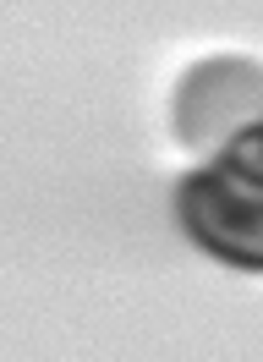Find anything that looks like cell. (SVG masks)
I'll use <instances>...</instances> for the list:
<instances>
[{
	"instance_id": "obj_2",
	"label": "cell",
	"mask_w": 263,
	"mask_h": 362,
	"mask_svg": "<svg viewBox=\"0 0 263 362\" xmlns=\"http://www.w3.org/2000/svg\"><path fill=\"white\" fill-rule=\"evenodd\" d=\"M258 115H263V66L247 55H209L170 93V127L181 148H214L219 154Z\"/></svg>"
},
{
	"instance_id": "obj_3",
	"label": "cell",
	"mask_w": 263,
	"mask_h": 362,
	"mask_svg": "<svg viewBox=\"0 0 263 362\" xmlns=\"http://www.w3.org/2000/svg\"><path fill=\"white\" fill-rule=\"evenodd\" d=\"M219 154L230 159L236 170H247V176H258V181H263V115L252 121V127H241V132L230 137V143H225Z\"/></svg>"
},
{
	"instance_id": "obj_1",
	"label": "cell",
	"mask_w": 263,
	"mask_h": 362,
	"mask_svg": "<svg viewBox=\"0 0 263 362\" xmlns=\"http://www.w3.org/2000/svg\"><path fill=\"white\" fill-rule=\"evenodd\" d=\"M175 226L209 258L241 274H263V181L236 170L225 154L175 181Z\"/></svg>"
}]
</instances>
